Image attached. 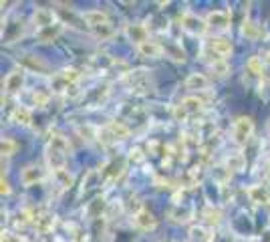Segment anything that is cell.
<instances>
[{
  "mask_svg": "<svg viewBox=\"0 0 270 242\" xmlns=\"http://www.w3.org/2000/svg\"><path fill=\"white\" fill-rule=\"evenodd\" d=\"M204 218H206V222H210V224H218V222H220V212L208 208V210L204 212Z\"/></svg>",
  "mask_w": 270,
  "mask_h": 242,
  "instance_id": "obj_28",
  "label": "cell"
},
{
  "mask_svg": "<svg viewBox=\"0 0 270 242\" xmlns=\"http://www.w3.org/2000/svg\"><path fill=\"white\" fill-rule=\"evenodd\" d=\"M254 133V121L250 117H238L232 125V137L238 145H244Z\"/></svg>",
  "mask_w": 270,
  "mask_h": 242,
  "instance_id": "obj_3",
  "label": "cell"
},
{
  "mask_svg": "<svg viewBox=\"0 0 270 242\" xmlns=\"http://www.w3.org/2000/svg\"><path fill=\"white\" fill-rule=\"evenodd\" d=\"M10 192V188H8V184H6V180L2 178V194H8Z\"/></svg>",
  "mask_w": 270,
  "mask_h": 242,
  "instance_id": "obj_32",
  "label": "cell"
},
{
  "mask_svg": "<svg viewBox=\"0 0 270 242\" xmlns=\"http://www.w3.org/2000/svg\"><path fill=\"white\" fill-rule=\"evenodd\" d=\"M107 131L115 137V139H125V137H129V127H127L125 123H121V121H111L107 125Z\"/></svg>",
  "mask_w": 270,
  "mask_h": 242,
  "instance_id": "obj_17",
  "label": "cell"
},
{
  "mask_svg": "<svg viewBox=\"0 0 270 242\" xmlns=\"http://www.w3.org/2000/svg\"><path fill=\"white\" fill-rule=\"evenodd\" d=\"M45 180V172L39 168V166H26L22 172H20V182L22 186H33L37 182Z\"/></svg>",
  "mask_w": 270,
  "mask_h": 242,
  "instance_id": "obj_11",
  "label": "cell"
},
{
  "mask_svg": "<svg viewBox=\"0 0 270 242\" xmlns=\"http://www.w3.org/2000/svg\"><path fill=\"white\" fill-rule=\"evenodd\" d=\"M69 141L63 137V135H54L53 139L47 143V149H45V154H47V162H49V166L53 168V172H61V170H65V164H67V154H69Z\"/></svg>",
  "mask_w": 270,
  "mask_h": 242,
  "instance_id": "obj_1",
  "label": "cell"
},
{
  "mask_svg": "<svg viewBox=\"0 0 270 242\" xmlns=\"http://www.w3.org/2000/svg\"><path fill=\"white\" fill-rule=\"evenodd\" d=\"M14 149H16V143H14L10 137H4V139H2V156L8 158V156L14 154Z\"/></svg>",
  "mask_w": 270,
  "mask_h": 242,
  "instance_id": "obj_27",
  "label": "cell"
},
{
  "mask_svg": "<svg viewBox=\"0 0 270 242\" xmlns=\"http://www.w3.org/2000/svg\"><path fill=\"white\" fill-rule=\"evenodd\" d=\"M184 85L190 91H206L208 89V79L202 73H192V75H188V79H186Z\"/></svg>",
  "mask_w": 270,
  "mask_h": 242,
  "instance_id": "obj_14",
  "label": "cell"
},
{
  "mask_svg": "<svg viewBox=\"0 0 270 242\" xmlns=\"http://www.w3.org/2000/svg\"><path fill=\"white\" fill-rule=\"evenodd\" d=\"M264 60H266V63L270 65V53H266V55H264Z\"/></svg>",
  "mask_w": 270,
  "mask_h": 242,
  "instance_id": "obj_33",
  "label": "cell"
},
{
  "mask_svg": "<svg viewBox=\"0 0 270 242\" xmlns=\"http://www.w3.org/2000/svg\"><path fill=\"white\" fill-rule=\"evenodd\" d=\"M22 83H24V71L20 69H16V71H12V73H8V77L4 79V91L6 93H18L20 91V87H22Z\"/></svg>",
  "mask_w": 270,
  "mask_h": 242,
  "instance_id": "obj_9",
  "label": "cell"
},
{
  "mask_svg": "<svg viewBox=\"0 0 270 242\" xmlns=\"http://www.w3.org/2000/svg\"><path fill=\"white\" fill-rule=\"evenodd\" d=\"M190 238H192L194 242H210L212 240V234H210L206 228L196 226V228H192V230H190Z\"/></svg>",
  "mask_w": 270,
  "mask_h": 242,
  "instance_id": "obj_22",
  "label": "cell"
},
{
  "mask_svg": "<svg viewBox=\"0 0 270 242\" xmlns=\"http://www.w3.org/2000/svg\"><path fill=\"white\" fill-rule=\"evenodd\" d=\"M49 99H51V95H49V93H43V91H35V93H33V103H35V105H39V107L47 105V103H49Z\"/></svg>",
  "mask_w": 270,
  "mask_h": 242,
  "instance_id": "obj_26",
  "label": "cell"
},
{
  "mask_svg": "<svg viewBox=\"0 0 270 242\" xmlns=\"http://www.w3.org/2000/svg\"><path fill=\"white\" fill-rule=\"evenodd\" d=\"M268 131H270V121H268Z\"/></svg>",
  "mask_w": 270,
  "mask_h": 242,
  "instance_id": "obj_34",
  "label": "cell"
},
{
  "mask_svg": "<svg viewBox=\"0 0 270 242\" xmlns=\"http://www.w3.org/2000/svg\"><path fill=\"white\" fill-rule=\"evenodd\" d=\"M162 47H163V53H165L167 57H171L173 60L186 59V55H184V51H182V47H179L177 43H167V45H162Z\"/></svg>",
  "mask_w": 270,
  "mask_h": 242,
  "instance_id": "obj_20",
  "label": "cell"
},
{
  "mask_svg": "<svg viewBox=\"0 0 270 242\" xmlns=\"http://www.w3.org/2000/svg\"><path fill=\"white\" fill-rule=\"evenodd\" d=\"M246 73L256 79H264V63L260 57H250L246 60Z\"/></svg>",
  "mask_w": 270,
  "mask_h": 242,
  "instance_id": "obj_16",
  "label": "cell"
},
{
  "mask_svg": "<svg viewBox=\"0 0 270 242\" xmlns=\"http://www.w3.org/2000/svg\"><path fill=\"white\" fill-rule=\"evenodd\" d=\"M12 121H16V123H20V125H28V123H31V109L18 105V107L12 111Z\"/></svg>",
  "mask_w": 270,
  "mask_h": 242,
  "instance_id": "obj_21",
  "label": "cell"
},
{
  "mask_svg": "<svg viewBox=\"0 0 270 242\" xmlns=\"http://www.w3.org/2000/svg\"><path fill=\"white\" fill-rule=\"evenodd\" d=\"M2 242H22V238L12 232H2Z\"/></svg>",
  "mask_w": 270,
  "mask_h": 242,
  "instance_id": "obj_31",
  "label": "cell"
},
{
  "mask_svg": "<svg viewBox=\"0 0 270 242\" xmlns=\"http://www.w3.org/2000/svg\"><path fill=\"white\" fill-rule=\"evenodd\" d=\"M111 35H113V28H111L109 24L97 28V37H101V39H107V37H111Z\"/></svg>",
  "mask_w": 270,
  "mask_h": 242,
  "instance_id": "obj_30",
  "label": "cell"
},
{
  "mask_svg": "<svg viewBox=\"0 0 270 242\" xmlns=\"http://www.w3.org/2000/svg\"><path fill=\"white\" fill-rule=\"evenodd\" d=\"M210 69H212V71L216 73L218 77H224V75H226V73L230 71V67H228V63H226V60H224V59L214 60V63L210 65Z\"/></svg>",
  "mask_w": 270,
  "mask_h": 242,
  "instance_id": "obj_25",
  "label": "cell"
},
{
  "mask_svg": "<svg viewBox=\"0 0 270 242\" xmlns=\"http://www.w3.org/2000/svg\"><path fill=\"white\" fill-rule=\"evenodd\" d=\"M79 77H81V73L77 69H63L61 73H56L53 79H51V87H53V91H56V93H63L71 85H75L79 81Z\"/></svg>",
  "mask_w": 270,
  "mask_h": 242,
  "instance_id": "obj_2",
  "label": "cell"
},
{
  "mask_svg": "<svg viewBox=\"0 0 270 242\" xmlns=\"http://www.w3.org/2000/svg\"><path fill=\"white\" fill-rule=\"evenodd\" d=\"M83 20H85L89 26L99 28V26L109 24V14L105 12V10H101V8H95V10H87V12H83Z\"/></svg>",
  "mask_w": 270,
  "mask_h": 242,
  "instance_id": "obj_8",
  "label": "cell"
},
{
  "mask_svg": "<svg viewBox=\"0 0 270 242\" xmlns=\"http://www.w3.org/2000/svg\"><path fill=\"white\" fill-rule=\"evenodd\" d=\"M125 35H127L133 43H137V47H139L141 43L149 41V39H147L149 31H147V26H143V24H129V26L125 28Z\"/></svg>",
  "mask_w": 270,
  "mask_h": 242,
  "instance_id": "obj_13",
  "label": "cell"
},
{
  "mask_svg": "<svg viewBox=\"0 0 270 242\" xmlns=\"http://www.w3.org/2000/svg\"><path fill=\"white\" fill-rule=\"evenodd\" d=\"M61 31H63V26H61V24H54L51 28L39 31V33H37V39H39L41 43H49V41H54V39L61 35Z\"/></svg>",
  "mask_w": 270,
  "mask_h": 242,
  "instance_id": "obj_18",
  "label": "cell"
},
{
  "mask_svg": "<svg viewBox=\"0 0 270 242\" xmlns=\"http://www.w3.org/2000/svg\"><path fill=\"white\" fill-rule=\"evenodd\" d=\"M208 22V28H214V31H226L230 28V14L224 12V10H212L206 18Z\"/></svg>",
  "mask_w": 270,
  "mask_h": 242,
  "instance_id": "obj_7",
  "label": "cell"
},
{
  "mask_svg": "<svg viewBox=\"0 0 270 242\" xmlns=\"http://www.w3.org/2000/svg\"><path fill=\"white\" fill-rule=\"evenodd\" d=\"M226 164H228V172L232 170V172H240L242 168H244V156L242 154H234V156H230L228 160H226Z\"/></svg>",
  "mask_w": 270,
  "mask_h": 242,
  "instance_id": "obj_23",
  "label": "cell"
},
{
  "mask_svg": "<svg viewBox=\"0 0 270 242\" xmlns=\"http://www.w3.org/2000/svg\"><path fill=\"white\" fill-rule=\"evenodd\" d=\"M179 26L188 33V35H192V37H202L206 31H208V22L204 20V18H200V16H196V14H190V12H186L182 18H179Z\"/></svg>",
  "mask_w": 270,
  "mask_h": 242,
  "instance_id": "obj_4",
  "label": "cell"
},
{
  "mask_svg": "<svg viewBox=\"0 0 270 242\" xmlns=\"http://www.w3.org/2000/svg\"><path fill=\"white\" fill-rule=\"evenodd\" d=\"M33 24H35L39 31H45V28H51V26L58 24V22H54V12L51 8L39 6V8H35V12H33Z\"/></svg>",
  "mask_w": 270,
  "mask_h": 242,
  "instance_id": "obj_5",
  "label": "cell"
},
{
  "mask_svg": "<svg viewBox=\"0 0 270 242\" xmlns=\"http://www.w3.org/2000/svg\"><path fill=\"white\" fill-rule=\"evenodd\" d=\"M133 224L137 226V230H141V232H149V230H154L156 228V218H154V214L152 212H147V210H137L135 212V216H133Z\"/></svg>",
  "mask_w": 270,
  "mask_h": 242,
  "instance_id": "obj_6",
  "label": "cell"
},
{
  "mask_svg": "<svg viewBox=\"0 0 270 242\" xmlns=\"http://www.w3.org/2000/svg\"><path fill=\"white\" fill-rule=\"evenodd\" d=\"M137 51H139V55L141 57H147V59H158V57H162L163 55V47L162 43H158V41H145V43H141L139 47H137Z\"/></svg>",
  "mask_w": 270,
  "mask_h": 242,
  "instance_id": "obj_10",
  "label": "cell"
},
{
  "mask_svg": "<svg viewBox=\"0 0 270 242\" xmlns=\"http://www.w3.org/2000/svg\"><path fill=\"white\" fill-rule=\"evenodd\" d=\"M54 176L58 178V186H61V188H69V186H71V176H69V174H67L65 170H61V172H56Z\"/></svg>",
  "mask_w": 270,
  "mask_h": 242,
  "instance_id": "obj_29",
  "label": "cell"
},
{
  "mask_svg": "<svg viewBox=\"0 0 270 242\" xmlns=\"http://www.w3.org/2000/svg\"><path fill=\"white\" fill-rule=\"evenodd\" d=\"M248 196L254 204H268L270 202V190L266 186H252L248 188Z\"/></svg>",
  "mask_w": 270,
  "mask_h": 242,
  "instance_id": "obj_15",
  "label": "cell"
},
{
  "mask_svg": "<svg viewBox=\"0 0 270 242\" xmlns=\"http://www.w3.org/2000/svg\"><path fill=\"white\" fill-rule=\"evenodd\" d=\"M210 51L216 55V59H226L230 53H232V43L228 39H222V37H216L210 41Z\"/></svg>",
  "mask_w": 270,
  "mask_h": 242,
  "instance_id": "obj_12",
  "label": "cell"
},
{
  "mask_svg": "<svg viewBox=\"0 0 270 242\" xmlns=\"http://www.w3.org/2000/svg\"><path fill=\"white\" fill-rule=\"evenodd\" d=\"M103 208H105V202H103L101 198H95V200L91 202V206H89V214H91V218H101Z\"/></svg>",
  "mask_w": 270,
  "mask_h": 242,
  "instance_id": "obj_24",
  "label": "cell"
},
{
  "mask_svg": "<svg viewBox=\"0 0 270 242\" xmlns=\"http://www.w3.org/2000/svg\"><path fill=\"white\" fill-rule=\"evenodd\" d=\"M242 35L248 39V41H256L260 35H262V28L258 26V24H254V22H244L242 24Z\"/></svg>",
  "mask_w": 270,
  "mask_h": 242,
  "instance_id": "obj_19",
  "label": "cell"
}]
</instances>
